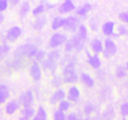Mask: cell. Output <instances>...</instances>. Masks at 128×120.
I'll return each instance as SVG.
<instances>
[{
  "mask_svg": "<svg viewBox=\"0 0 128 120\" xmlns=\"http://www.w3.org/2000/svg\"><path fill=\"white\" fill-rule=\"evenodd\" d=\"M22 35V28L18 26H13L8 29L5 35V40L7 42L14 43L16 42Z\"/></svg>",
  "mask_w": 128,
  "mask_h": 120,
  "instance_id": "7",
  "label": "cell"
},
{
  "mask_svg": "<svg viewBox=\"0 0 128 120\" xmlns=\"http://www.w3.org/2000/svg\"><path fill=\"white\" fill-rule=\"evenodd\" d=\"M53 120H67V115L66 113L56 110L53 115Z\"/></svg>",
  "mask_w": 128,
  "mask_h": 120,
  "instance_id": "36",
  "label": "cell"
},
{
  "mask_svg": "<svg viewBox=\"0 0 128 120\" xmlns=\"http://www.w3.org/2000/svg\"><path fill=\"white\" fill-rule=\"evenodd\" d=\"M29 74L32 79L35 82H38L42 78V68L40 63L34 61L29 68Z\"/></svg>",
  "mask_w": 128,
  "mask_h": 120,
  "instance_id": "9",
  "label": "cell"
},
{
  "mask_svg": "<svg viewBox=\"0 0 128 120\" xmlns=\"http://www.w3.org/2000/svg\"><path fill=\"white\" fill-rule=\"evenodd\" d=\"M48 23V19L46 16L44 14L36 16L35 21L33 23V28L37 31H42Z\"/></svg>",
  "mask_w": 128,
  "mask_h": 120,
  "instance_id": "19",
  "label": "cell"
},
{
  "mask_svg": "<svg viewBox=\"0 0 128 120\" xmlns=\"http://www.w3.org/2000/svg\"><path fill=\"white\" fill-rule=\"evenodd\" d=\"M21 113L22 116L28 120H32V118L35 116L36 113V110L32 106H28V107H23L21 110Z\"/></svg>",
  "mask_w": 128,
  "mask_h": 120,
  "instance_id": "26",
  "label": "cell"
},
{
  "mask_svg": "<svg viewBox=\"0 0 128 120\" xmlns=\"http://www.w3.org/2000/svg\"><path fill=\"white\" fill-rule=\"evenodd\" d=\"M31 9L30 4L28 1H24L21 3L19 8V16L21 19L25 18Z\"/></svg>",
  "mask_w": 128,
  "mask_h": 120,
  "instance_id": "25",
  "label": "cell"
},
{
  "mask_svg": "<svg viewBox=\"0 0 128 120\" xmlns=\"http://www.w3.org/2000/svg\"><path fill=\"white\" fill-rule=\"evenodd\" d=\"M11 93L8 86L0 83V106L4 105L10 98Z\"/></svg>",
  "mask_w": 128,
  "mask_h": 120,
  "instance_id": "18",
  "label": "cell"
},
{
  "mask_svg": "<svg viewBox=\"0 0 128 120\" xmlns=\"http://www.w3.org/2000/svg\"><path fill=\"white\" fill-rule=\"evenodd\" d=\"M89 46L92 53L100 55L104 50V42L99 38H94L90 41Z\"/></svg>",
  "mask_w": 128,
  "mask_h": 120,
  "instance_id": "15",
  "label": "cell"
},
{
  "mask_svg": "<svg viewBox=\"0 0 128 120\" xmlns=\"http://www.w3.org/2000/svg\"><path fill=\"white\" fill-rule=\"evenodd\" d=\"M38 48L34 43H24L17 46L13 51V56L15 59L34 58Z\"/></svg>",
  "mask_w": 128,
  "mask_h": 120,
  "instance_id": "2",
  "label": "cell"
},
{
  "mask_svg": "<svg viewBox=\"0 0 128 120\" xmlns=\"http://www.w3.org/2000/svg\"><path fill=\"white\" fill-rule=\"evenodd\" d=\"M80 25V19L77 16L70 15L65 18L63 29L66 32L76 33Z\"/></svg>",
  "mask_w": 128,
  "mask_h": 120,
  "instance_id": "4",
  "label": "cell"
},
{
  "mask_svg": "<svg viewBox=\"0 0 128 120\" xmlns=\"http://www.w3.org/2000/svg\"><path fill=\"white\" fill-rule=\"evenodd\" d=\"M72 106V103L70 102L67 99H65V100L61 101L58 104V110L62 111V112L66 113L71 108Z\"/></svg>",
  "mask_w": 128,
  "mask_h": 120,
  "instance_id": "29",
  "label": "cell"
},
{
  "mask_svg": "<svg viewBox=\"0 0 128 120\" xmlns=\"http://www.w3.org/2000/svg\"><path fill=\"white\" fill-rule=\"evenodd\" d=\"M8 0H0V12H3L6 10L9 6Z\"/></svg>",
  "mask_w": 128,
  "mask_h": 120,
  "instance_id": "41",
  "label": "cell"
},
{
  "mask_svg": "<svg viewBox=\"0 0 128 120\" xmlns=\"http://www.w3.org/2000/svg\"><path fill=\"white\" fill-rule=\"evenodd\" d=\"M76 9V5L72 0H64L58 7V12L60 14H67Z\"/></svg>",
  "mask_w": 128,
  "mask_h": 120,
  "instance_id": "13",
  "label": "cell"
},
{
  "mask_svg": "<svg viewBox=\"0 0 128 120\" xmlns=\"http://www.w3.org/2000/svg\"><path fill=\"white\" fill-rule=\"evenodd\" d=\"M46 56H47V53L45 50H42V49H38L34 58L36 61L38 62V63H42L45 59H46Z\"/></svg>",
  "mask_w": 128,
  "mask_h": 120,
  "instance_id": "34",
  "label": "cell"
},
{
  "mask_svg": "<svg viewBox=\"0 0 128 120\" xmlns=\"http://www.w3.org/2000/svg\"><path fill=\"white\" fill-rule=\"evenodd\" d=\"M41 67L42 70L49 72L52 75H54L57 70L58 61L46 58L41 63Z\"/></svg>",
  "mask_w": 128,
  "mask_h": 120,
  "instance_id": "12",
  "label": "cell"
},
{
  "mask_svg": "<svg viewBox=\"0 0 128 120\" xmlns=\"http://www.w3.org/2000/svg\"><path fill=\"white\" fill-rule=\"evenodd\" d=\"M92 5L89 3H86L80 7L76 11V14L78 16L84 17L87 16V14L92 10Z\"/></svg>",
  "mask_w": 128,
  "mask_h": 120,
  "instance_id": "24",
  "label": "cell"
},
{
  "mask_svg": "<svg viewBox=\"0 0 128 120\" xmlns=\"http://www.w3.org/2000/svg\"><path fill=\"white\" fill-rule=\"evenodd\" d=\"M4 16L2 12H0V25L4 22Z\"/></svg>",
  "mask_w": 128,
  "mask_h": 120,
  "instance_id": "45",
  "label": "cell"
},
{
  "mask_svg": "<svg viewBox=\"0 0 128 120\" xmlns=\"http://www.w3.org/2000/svg\"><path fill=\"white\" fill-rule=\"evenodd\" d=\"M70 40H71L72 44H73L74 49V51L76 52L80 53L81 51L84 50L86 42L81 40L76 34L73 35L70 38Z\"/></svg>",
  "mask_w": 128,
  "mask_h": 120,
  "instance_id": "20",
  "label": "cell"
},
{
  "mask_svg": "<svg viewBox=\"0 0 128 120\" xmlns=\"http://www.w3.org/2000/svg\"><path fill=\"white\" fill-rule=\"evenodd\" d=\"M76 34L81 40L86 42L87 41V39H88V29L86 25L80 24Z\"/></svg>",
  "mask_w": 128,
  "mask_h": 120,
  "instance_id": "28",
  "label": "cell"
},
{
  "mask_svg": "<svg viewBox=\"0 0 128 120\" xmlns=\"http://www.w3.org/2000/svg\"><path fill=\"white\" fill-rule=\"evenodd\" d=\"M82 120H90L88 118H85V119H83Z\"/></svg>",
  "mask_w": 128,
  "mask_h": 120,
  "instance_id": "48",
  "label": "cell"
},
{
  "mask_svg": "<svg viewBox=\"0 0 128 120\" xmlns=\"http://www.w3.org/2000/svg\"><path fill=\"white\" fill-rule=\"evenodd\" d=\"M96 110V106L92 102H87L83 108L84 113L89 116L93 114Z\"/></svg>",
  "mask_w": 128,
  "mask_h": 120,
  "instance_id": "30",
  "label": "cell"
},
{
  "mask_svg": "<svg viewBox=\"0 0 128 120\" xmlns=\"http://www.w3.org/2000/svg\"><path fill=\"white\" fill-rule=\"evenodd\" d=\"M45 9H46V8H45V5L42 3L41 4H38L35 8L32 9V14L35 17L38 16L43 14V13L45 12Z\"/></svg>",
  "mask_w": 128,
  "mask_h": 120,
  "instance_id": "35",
  "label": "cell"
},
{
  "mask_svg": "<svg viewBox=\"0 0 128 120\" xmlns=\"http://www.w3.org/2000/svg\"><path fill=\"white\" fill-rule=\"evenodd\" d=\"M120 113L123 117L128 116V102H124L120 106Z\"/></svg>",
  "mask_w": 128,
  "mask_h": 120,
  "instance_id": "39",
  "label": "cell"
},
{
  "mask_svg": "<svg viewBox=\"0 0 128 120\" xmlns=\"http://www.w3.org/2000/svg\"><path fill=\"white\" fill-rule=\"evenodd\" d=\"M18 120H28V119H26V118H25L22 116V117H21Z\"/></svg>",
  "mask_w": 128,
  "mask_h": 120,
  "instance_id": "46",
  "label": "cell"
},
{
  "mask_svg": "<svg viewBox=\"0 0 128 120\" xmlns=\"http://www.w3.org/2000/svg\"><path fill=\"white\" fill-rule=\"evenodd\" d=\"M118 52V46L111 38H106L104 41V50L102 55L105 59H110Z\"/></svg>",
  "mask_w": 128,
  "mask_h": 120,
  "instance_id": "5",
  "label": "cell"
},
{
  "mask_svg": "<svg viewBox=\"0 0 128 120\" xmlns=\"http://www.w3.org/2000/svg\"><path fill=\"white\" fill-rule=\"evenodd\" d=\"M90 29H92V31H98V26L96 22H94V21L91 22V23H90Z\"/></svg>",
  "mask_w": 128,
  "mask_h": 120,
  "instance_id": "43",
  "label": "cell"
},
{
  "mask_svg": "<svg viewBox=\"0 0 128 120\" xmlns=\"http://www.w3.org/2000/svg\"><path fill=\"white\" fill-rule=\"evenodd\" d=\"M64 22H65V18L61 16H55L52 21L51 28L54 31H58V29L63 28Z\"/></svg>",
  "mask_w": 128,
  "mask_h": 120,
  "instance_id": "21",
  "label": "cell"
},
{
  "mask_svg": "<svg viewBox=\"0 0 128 120\" xmlns=\"http://www.w3.org/2000/svg\"><path fill=\"white\" fill-rule=\"evenodd\" d=\"M64 51H65V52L67 54H70L71 53L74 51L73 44H72V41H71V40L70 39L67 40V42L64 44Z\"/></svg>",
  "mask_w": 128,
  "mask_h": 120,
  "instance_id": "38",
  "label": "cell"
},
{
  "mask_svg": "<svg viewBox=\"0 0 128 120\" xmlns=\"http://www.w3.org/2000/svg\"><path fill=\"white\" fill-rule=\"evenodd\" d=\"M128 71H127L126 66L122 65L118 66L116 68L115 71V75L119 79H122V78H125L128 74Z\"/></svg>",
  "mask_w": 128,
  "mask_h": 120,
  "instance_id": "31",
  "label": "cell"
},
{
  "mask_svg": "<svg viewBox=\"0 0 128 120\" xmlns=\"http://www.w3.org/2000/svg\"><path fill=\"white\" fill-rule=\"evenodd\" d=\"M126 68L127 71H128V61H127L126 64Z\"/></svg>",
  "mask_w": 128,
  "mask_h": 120,
  "instance_id": "47",
  "label": "cell"
},
{
  "mask_svg": "<svg viewBox=\"0 0 128 120\" xmlns=\"http://www.w3.org/2000/svg\"><path fill=\"white\" fill-rule=\"evenodd\" d=\"M116 36H127L128 35V28L124 24H119L116 28Z\"/></svg>",
  "mask_w": 128,
  "mask_h": 120,
  "instance_id": "33",
  "label": "cell"
},
{
  "mask_svg": "<svg viewBox=\"0 0 128 120\" xmlns=\"http://www.w3.org/2000/svg\"><path fill=\"white\" fill-rule=\"evenodd\" d=\"M82 116L80 113L76 111H72L67 115V120H82Z\"/></svg>",
  "mask_w": 128,
  "mask_h": 120,
  "instance_id": "37",
  "label": "cell"
},
{
  "mask_svg": "<svg viewBox=\"0 0 128 120\" xmlns=\"http://www.w3.org/2000/svg\"><path fill=\"white\" fill-rule=\"evenodd\" d=\"M50 83H51L52 86L55 89L61 88L63 84H64L62 75H58V74H56L53 75Z\"/></svg>",
  "mask_w": 128,
  "mask_h": 120,
  "instance_id": "27",
  "label": "cell"
},
{
  "mask_svg": "<svg viewBox=\"0 0 128 120\" xmlns=\"http://www.w3.org/2000/svg\"><path fill=\"white\" fill-rule=\"evenodd\" d=\"M118 18L120 21L124 23V24H128V11L120 13L118 15Z\"/></svg>",
  "mask_w": 128,
  "mask_h": 120,
  "instance_id": "40",
  "label": "cell"
},
{
  "mask_svg": "<svg viewBox=\"0 0 128 120\" xmlns=\"http://www.w3.org/2000/svg\"><path fill=\"white\" fill-rule=\"evenodd\" d=\"M42 3L45 5L46 9H52L56 6L55 4L50 3V2L47 1H42Z\"/></svg>",
  "mask_w": 128,
  "mask_h": 120,
  "instance_id": "42",
  "label": "cell"
},
{
  "mask_svg": "<svg viewBox=\"0 0 128 120\" xmlns=\"http://www.w3.org/2000/svg\"><path fill=\"white\" fill-rule=\"evenodd\" d=\"M47 118L48 114L46 110L43 106H40L36 110L35 116L31 120H47Z\"/></svg>",
  "mask_w": 128,
  "mask_h": 120,
  "instance_id": "22",
  "label": "cell"
},
{
  "mask_svg": "<svg viewBox=\"0 0 128 120\" xmlns=\"http://www.w3.org/2000/svg\"><path fill=\"white\" fill-rule=\"evenodd\" d=\"M64 84H75L79 80V75L76 69V61H71L65 64L62 71Z\"/></svg>",
  "mask_w": 128,
  "mask_h": 120,
  "instance_id": "1",
  "label": "cell"
},
{
  "mask_svg": "<svg viewBox=\"0 0 128 120\" xmlns=\"http://www.w3.org/2000/svg\"><path fill=\"white\" fill-rule=\"evenodd\" d=\"M80 89L76 84L70 86L66 91V99L72 103L78 102L80 99Z\"/></svg>",
  "mask_w": 128,
  "mask_h": 120,
  "instance_id": "8",
  "label": "cell"
},
{
  "mask_svg": "<svg viewBox=\"0 0 128 120\" xmlns=\"http://www.w3.org/2000/svg\"><path fill=\"white\" fill-rule=\"evenodd\" d=\"M79 79L82 84L88 88H92L96 84L94 78L86 72H82L80 74Z\"/></svg>",
  "mask_w": 128,
  "mask_h": 120,
  "instance_id": "17",
  "label": "cell"
},
{
  "mask_svg": "<svg viewBox=\"0 0 128 120\" xmlns=\"http://www.w3.org/2000/svg\"><path fill=\"white\" fill-rule=\"evenodd\" d=\"M61 57V53L58 49H54L52 50L51 51L47 53V56L46 58L50 60H54L56 61H58Z\"/></svg>",
  "mask_w": 128,
  "mask_h": 120,
  "instance_id": "32",
  "label": "cell"
},
{
  "mask_svg": "<svg viewBox=\"0 0 128 120\" xmlns=\"http://www.w3.org/2000/svg\"><path fill=\"white\" fill-rule=\"evenodd\" d=\"M11 51V47L7 42H3L0 45V63L5 60Z\"/></svg>",
  "mask_w": 128,
  "mask_h": 120,
  "instance_id": "23",
  "label": "cell"
},
{
  "mask_svg": "<svg viewBox=\"0 0 128 120\" xmlns=\"http://www.w3.org/2000/svg\"><path fill=\"white\" fill-rule=\"evenodd\" d=\"M68 37L66 33L62 32H55L50 36L48 40V47L52 50L58 49L64 46L68 40Z\"/></svg>",
  "mask_w": 128,
  "mask_h": 120,
  "instance_id": "3",
  "label": "cell"
},
{
  "mask_svg": "<svg viewBox=\"0 0 128 120\" xmlns=\"http://www.w3.org/2000/svg\"><path fill=\"white\" fill-rule=\"evenodd\" d=\"M9 1V3L13 6H16L18 5L20 3L21 0H8Z\"/></svg>",
  "mask_w": 128,
  "mask_h": 120,
  "instance_id": "44",
  "label": "cell"
},
{
  "mask_svg": "<svg viewBox=\"0 0 128 120\" xmlns=\"http://www.w3.org/2000/svg\"><path fill=\"white\" fill-rule=\"evenodd\" d=\"M115 31V23L111 21L106 22L102 26V32L104 36L108 38H110L111 36H116Z\"/></svg>",
  "mask_w": 128,
  "mask_h": 120,
  "instance_id": "16",
  "label": "cell"
},
{
  "mask_svg": "<svg viewBox=\"0 0 128 120\" xmlns=\"http://www.w3.org/2000/svg\"><path fill=\"white\" fill-rule=\"evenodd\" d=\"M18 100L23 107L32 106L35 102L34 92L31 89H26L20 95Z\"/></svg>",
  "mask_w": 128,
  "mask_h": 120,
  "instance_id": "6",
  "label": "cell"
},
{
  "mask_svg": "<svg viewBox=\"0 0 128 120\" xmlns=\"http://www.w3.org/2000/svg\"><path fill=\"white\" fill-rule=\"evenodd\" d=\"M86 53L88 66L93 69L99 70L102 66L101 58L99 56V55L92 53V52L89 51V50H86Z\"/></svg>",
  "mask_w": 128,
  "mask_h": 120,
  "instance_id": "10",
  "label": "cell"
},
{
  "mask_svg": "<svg viewBox=\"0 0 128 120\" xmlns=\"http://www.w3.org/2000/svg\"><path fill=\"white\" fill-rule=\"evenodd\" d=\"M66 98V91L63 88L56 89L49 98V103L52 105H58L62 100Z\"/></svg>",
  "mask_w": 128,
  "mask_h": 120,
  "instance_id": "11",
  "label": "cell"
},
{
  "mask_svg": "<svg viewBox=\"0 0 128 120\" xmlns=\"http://www.w3.org/2000/svg\"><path fill=\"white\" fill-rule=\"evenodd\" d=\"M20 106L18 100H9L4 104V112L8 115H13L19 110Z\"/></svg>",
  "mask_w": 128,
  "mask_h": 120,
  "instance_id": "14",
  "label": "cell"
},
{
  "mask_svg": "<svg viewBox=\"0 0 128 120\" xmlns=\"http://www.w3.org/2000/svg\"><path fill=\"white\" fill-rule=\"evenodd\" d=\"M112 120V119H106V120Z\"/></svg>",
  "mask_w": 128,
  "mask_h": 120,
  "instance_id": "49",
  "label": "cell"
},
{
  "mask_svg": "<svg viewBox=\"0 0 128 120\" xmlns=\"http://www.w3.org/2000/svg\"><path fill=\"white\" fill-rule=\"evenodd\" d=\"M125 120V119H124V120Z\"/></svg>",
  "mask_w": 128,
  "mask_h": 120,
  "instance_id": "50",
  "label": "cell"
}]
</instances>
